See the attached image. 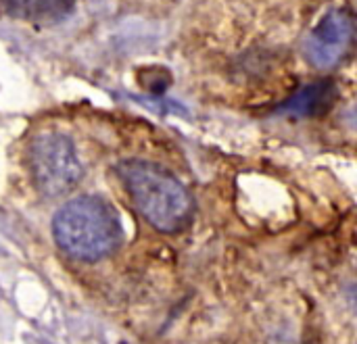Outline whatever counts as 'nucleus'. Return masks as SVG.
Returning <instances> with one entry per match:
<instances>
[{"mask_svg":"<svg viewBox=\"0 0 357 344\" xmlns=\"http://www.w3.org/2000/svg\"><path fill=\"white\" fill-rule=\"evenodd\" d=\"M52 232L56 244L79 261H98L111 255L123 238L115 209L96 196H79L61 207Z\"/></svg>","mask_w":357,"mask_h":344,"instance_id":"nucleus-1","label":"nucleus"},{"mask_svg":"<svg viewBox=\"0 0 357 344\" xmlns=\"http://www.w3.org/2000/svg\"><path fill=\"white\" fill-rule=\"evenodd\" d=\"M119 178L140 215L157 230L180 232L192 215V201L186 188L165 169L149 161H123Z\"/></svg>","mask_w":357,"mask_h":344,"instance_id":"nucleus-2","label":"nucleus"},{"mask_svg":"<svg viewBox=\"0 0 357 344\" xmlns=\"http://www.w3.org/2000/svg\"><path fill=\"white\" fill-rule=\"evenodd\" d=\"M29 171L46 196H63L82 180V163L73 142L56 132L40 134L29 146Z\"/></svg>","mask_w":357,"mask_h":344,"instance_id":"nucleus-3","label":"nucleus"},{"mask_svg":"<svg viewBox=\"0 0 357 344\" xmlns=\"http://www.w3.org/2000/svg\"><path fill=\"white\" fill-rule=\"evenodd\" d=\"M354 36V21L345 10L328 13L310 33L305 52L316 67L335 65L347 50Z\"/></svg>","mask_w":357,"mask_h":344,"instance_id":"nucleus-4","label":"nucleus"},{"mask_svg":"<svg viewBox=\"0 0 357 344\" xmlns=\"http://www.w3.org/2000/svg\"><path fill=\"white\" fill-rule=\"evenodd\" d=\"M75 0H0V8L15 17L40 25H50L65 19L73 10Z\"/></svg>","mask_w":357,"mask_h":344,"instance_id":"nucleus-5","label":"nucleus"},{"mask_svg":"<svg viewBox=\"0 0 357 344\" xmlns=\"http://www.w3.org/2000/svg\"><path fill=\"white\" fill-rule=\"evenodd\" d=\"M333 94H335V88L331 81H318L299 90L295 96H291L280 107V111L287 115H295V117H312L331 104Z\"/></svg>","mask_w":357,"mask_h":344,"instance_id":"nucleus-6","label":"nucleus"}]
</instances>
